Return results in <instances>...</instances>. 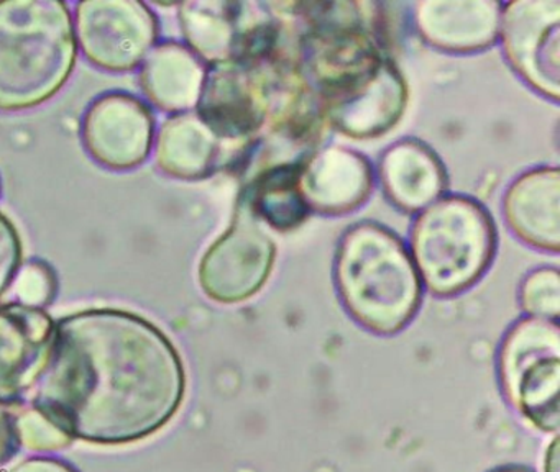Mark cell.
<instances>
[{"label": "cell", "mask_w": 560, "mask_h": 472, "mask_svg": "<svg viewBox=\"0 0 560 472\" xmlns=\"http://www.w3.org/2000/svg\"><path fill=\"white\" fill-rule=\"evenodd\" d=\"M34 409L71 438L129 445L165 428L182 409L185 364L152 321L117 308L61 318L34 389Z\"/></svg>", "instance_id": "6da1fadb"}, {"label": "cell", "mask_w": 560, "mask_h": 472, "mask_svg": "<svg viewBox=\"0 0 560 472\" xmlns=\"http://www.w3.org/2000/svg\"><path fill=\"white\" fill-rule=\"evenodd\" d=\"M77 58L67 3L0 2V110H27L50 101L67 84Z\"/></svg>", "instance_id": "7a4b0ae2"}, {"label": "cell", "mask_w": 560, "mask_h": 472, "mask_svg": "<svg viewBox=\"0 0 560 472\" xmlns=\"http://www.w3.org/2000/svg\"><path fill=\"white\" fill-rule=\"evenodd\" d=\"M336 284L353 320L378 334H395L408 327L422 300V282L411 252L380 223L360 222L343 233Z\"/></svg>", "instance_id": "3957f363"}, {"label": "cell", "mask_w": 560, "mask_h": 472, "mask_svg": "<svg viewBox=\"0 0 560 472\" xmlns=\"http://www.w3.org/2000/svg\"><path fill=\"white\" fill-rule=\"evenodd\" d=\"M497 252V226L478 200L447 196L421 210L411 229V258L422 284L452 297L477 284Z\"/></svg>", "instance_id": "277c9868"}, {"label": "cell", "mask_w": 560, "mask_h": 472, "mask_svg": "<svg viewBox=\"0 0 560 472\" xmlns=\"http://www.w3.org/2000/svg\"><path fill=\"white\" fill-rule=\"evenodd\" d=\"M275 258L273 238L242 193L231 226L202 256L199 284L211 300L241 304L267 284Z\"/></svg>", "instance_id": "5b68a950"}, {"label": "cell", "mask_w": 560, "mask_h": 472, "mask_svg": "<svg viewBox=\"0 0 560 472\" xmlns=\"http://www.w3.org/2000/svg\"><path fill=\"white\" fill-rule=\"evenodd\" d=\"M74 33L94 66L126 72L152 51L159 38V20L139 0H88L77 5Z\"/></svg>", "instance_id": "8992f818"}, {"label": "cell", "mask_w": 560, "mask_h": 472, "mask_svg": "<svg viewBox=\"0 0 560 472\" xmlns=\"http://www.w3.org/2000/svg\"><path fill=\"white\" fill-rule=\"evenodd\" d=\"M261 3L195 0L179 3L178 19L189 49L208 64L252 59L277 36V22Z\"/></svg>", "instance_id": "52a82bcc"}, {"label": "cell", "mask_w": 560, "mask_h": 472, "mask_svg": "<svg viewBox=\"0 0 560 472\" xmlns=\"http://www.w3.org/2000/svg\"><path fill=\"white\" fill-rule=\"evenodd\" d=\"M260 61L218 62L206 68L198 117L224 143H247L270 118V94Z\"/></svg>", "instance_id": "ba28073f"}, {"label": "cell", "mask_w": 560, "mask_h": 472, "mask_svg": "<svg viewBox=\"0 0 560 472\" xmlns=\"http://www.w3.org/2000/svg\"><path fill=\"white\" fill-rule=\"evenodd\" d=\"M501 43L511 68L544 97L560 95V2L517 0L503 5Z\"/></svg>", "instance_id": "9c48e42d"}, {"label": "cell", "mask_w": 560, "mask_h": 472, "mask_svg": "<svg viewBox=\"0 0 560 472\" xmlns=\"http://www.w3.org/2000/svg\"><path fill=\"white\" fill-rule=\"evenodd\" d=\"M84 148L96 163L129 170L145 163L155 138V118L140 98L126 92L101 95L81 127Z\"/></svg>", "instance_id": "30bf717a"}, {"label": "cell", "mask_w": 560, "mask_h": 472, "mask_svg": "<svg viewBox=\"0 0 560 472\" xmlns=\"http://www.w3.org/2000/svg\"><path fill=\"white\" fill-rule=\"evenodd\" d=\"M54 318L44 308L0 305V405L28 399L54 351Z\"/></svg>", "instance_id": "8fae6325"}, {"label": "cell", "mask_w": 560, "mask_h": 472, "mask_svg": "<svg viewBox=\"0 0 560 472\" xmlns=\"http://www.w3.org/2000/svg\"><path fill=\"white\" fill-rule=\"evenodd\" d=\"M408 84L389 58L352 91L323 104L324 118L339 133L355 140L388 133L405 115Z\"/></svg>", "instance_id": "7c38bea8"}, {"label": "cell", "mask_w": 560, "mask_h": 472, "mask_svg": "<svg viewBox=\"0 0 560 472\" xmlns=\"http://www.w3.org/2000/svg\"><path fill=\"white\" fill-rule=\"evenodd\" d=\"M375 184L372 164L342 146H324L300 164V189L311 212L346 215L369 200Z\"/></svg>", "instance_id": "4fadbf2b"}, {"label": "cell", "mask_w": 560, "mask_h": 472, "mask_svg": "<svg viewBox=\"0 0 560 472\" xmlns=\"http://www.w3.org/2000/svg\"><path fill=\"white\" fill-rule=\"evenodd\" d=\"M503 3L493 0H422L415 5L418 32L447 52H477L500 36Z\"/></svg>", "instance_id": "5bb4252c"}, {"label": "cell", "mask_w": 560, "mask_h": 472, "mask_svg": "<svg viewBox=\"0 0 560 472\" xmlns=\"http://www.w3.org/2000/svg\"><path fill=\"white\" fill-rule=\"evenodd\" d=\"M504 219L511 232L533 248L559 252V167H537L513 180L504 196Z\"/></svg>", "instance_id": "9a60e30c"}, {"label": "cell", "mask_w": 560, "mask_h": 472, "mask_svg": "<svg viewBox=\"0 0 560 472\" xmlns=\"http://www.w3.org/2000/svg\"><path fill=\"white\" fill-rule=\"evenodd\" d=\"M380 182L386 197L408 213L421 212L447 189V173L438 154L415 138L389 146L380 160Z\"/></svg>", "instance_id": "2e32d148"}, {"label": "cell", "mask_w": 560, "mask_h": 472, "mask_svg": "<svg viewBox=\"0 0 560 472\" xmlns=\"http://www.w3.org/2000/svg\"><path fill=\"white\" fill-rule=\"evenodd\" d=\"M224 144L196 111L176 114L160 128L156 164L176 179H205L221 169L225 160Z\"/></svg>", "instance_id": "e0dca14e"}, {"label": "cell", "mask_w": 560, "mask_h": 472, "mask_svg": "<svg viewBox=\"0 0 560 472\" xmlns=\"http://www.w3.org/2000/svg\"><path fill=\"white\" fill-rule=\"evenodd\" d=\"M205 75V62L188 46L166 42L147 56L140 84L156 107L185 114L198 104Z\"/></svg>", "instance_id": "ac0fdd59"}, {"label": "cell", "mask_w": 560, "mask_h": 472, "mask_svg": "<svg viewBox=\"0 0 560 472\" xmlns=\"http://www.w3.org/2000/svg\"><path fill=\"white\" fill-rule=\"evenodd\" d=\"M300 164L301 161L268 167L244 190L255 215L278 232L298 228L311 213L300 189Z\"/></svg>", "instance_id": "d6986e66"}, {"label": "cell", "mask_w": 560, "mask_h": 472, "mask_svg": "<svg viewBox=\"0 0 560 472\" xmlns=\"http://www.w3.org/2000/svg\"><path fill=\"white\" fill-rule=\"evenodd\" d=\"M560 356L529 364L504 387V392L536 428L559 429Z\"/></svg>", "instance_id": "ffe728a7"}, {"label": "cell", "mask_w": 560, "mask_h": 472, "mask_svg": "<svg viewBox=\"0 0 560 472\" xmlns=\"http://www.w3.org/2000/svg\"><path fill=\"white\" fill-rule=\"evenodd\" d=\"M550 356H560L559 323L534 317L517 321L508 331L500 351V379L503 389L521 369Z\"/></svg>", "instance_id": "44dd1931"}, {"label": "cell", "mask_w": 560, "mask_h": 472, "mask_svg": "<svg viewBox=\"0 0 560 472\" xmlns=\"http://www.w3.org/2000/svg\"><path fill=\"white\" fill-rule=\"evenodd\" d=\"M521 305L534 318L557 321L560 314V275L557 268L529 272L521 284Z\"/></svg>", "instance_id": "7402d4cb"}, {"label": "cell", "mask_w": 560, "mask_h": 472, "mask_svg": "<svg viewBox=\"0 0 560 472\" xmlns=\"http://www.w3.org/2000/svg\"><path fill=\"white\" fill-rule=\"evenodd\" d=\"M19 304L44 308L57 295L58 282L51 266L44 261L25 262L12 282Z\"/></svg>", "instance_id": "603a6c76"}, {"label": "cell", "mask_w": 560, "mask_h": 472, "mask_svg": "<svg viewBox=\"0 0 560 472\" xmlns=\"http://www.w3.org/2000/svg\"><path fill=\"white\" fill-rule=\"evenodd\" d=\"M18 433L21 445L32 451H58L73 442V438L67 432L37 409H31L19 416Z\"/></svg>", "instance_id": "cb8c5ba5"}, {"label": "cell", "mask_w": 560, "mask_h": 472, "mask_svg": "<svg viewBox=\"0 0 560 472\" xmlns=\"http://www.w3.org/2000/svg\"><path fill=\"white\" fill-rule=\"evenodd\" d=\"M24 246L11 219L0 212V295L12 287L22 266Z\"/></svg>", "instance_id": "d4e9b609"}, {"label": "cell", "mask_w": 560, "mask_h": 472, "mask_svg": "<svg viewBox=\"0 0 560 472\" xmlns=\"http://www.w3.org/2000/svg\"><path fill=\"white\" fill-rule=\"evenodd\" d=\"M21 449L18 420L0 405V465L8 464Z\"/></svg>", "instance_id": "484cf974"}, {"label": "cell", "mask_w": 560, "mask_h": 472, "mask_svg": "<svg viewBox=\"0 0 560 472\" xmlns=\"http://www.w3.org/2000/svg\"><path fill=\"white\" fill-rule=\"evenodd\" d=\"M5 472H78L73 465L55 458H31L18 462Z\"/></svg>", "instance_id": "4316f807"}, {"label": "cell", "mask_w": 560, "mask_h": 472, "mask_svg": "<svg viewBox=\"0 0 560 472\" xmlns=\"http://www.w3.org/2000/svg\"><path fill=\"white\" fill-rule=\"evenodd\" d=\"M546 472H559V439L553 438L546 452Z\"/></svg>", "instance_id": "83f0119b"}, {"label": "cell", "mask_w": 560, "mask_h": 472, "mask_svg": "<svg viewBox=\"0 0 560 472\" xmlns=\"http://www.w3.org/2000/svg\"><path fill=\"white\" fill-rule=\"evenodd\" d=\"M494 472H530L529 469H524V468H504V469H500V471H494Z\"/></svg>", "instance_id": "f1b7e54d"}]
</instances>
